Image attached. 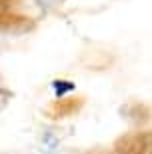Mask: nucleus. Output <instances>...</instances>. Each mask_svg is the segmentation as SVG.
Returning <instances> with one entry per match:
<instances>
[{"label":"nucleus","instance_id":"obj_1","mask_svg":"<svg viewBox=\"0 0 152 154\" xmlns=\"http://www.w3.org/2000/svg\"><path fill=\"white\" fill-rule=\"evenodd\" d=\"M52 86H54V92H56L58 96H62L64 92L74 90V84H72V82H64V80H56V82H54Z\"/></svg>","mask_w":152,"mask_h":154}]
</instances>
